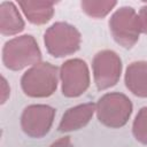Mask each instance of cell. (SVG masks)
<instances>
[{
	"mask_svg": "<svg viewBox=\"0 0 147 147\" xmlns=\"http://www.w3.org/2000/svg\"><path fill=\"white\" fill-rule=\"evenodd\" d=\"M49 147H72V142H71L70 137H63L54 141Z\"/></svg>",
	"mask_w": 147,
	"mask_h": 147,
	"instance_id": "e0dca14e",
	"label": "cell"
},
{
	"mask_svg": "<svg viewBox=\"0 0 147 147\" xmlns=\"http://www.w3.org/2000/svg\"><path fill=\"white\" fill-rule=\"evenodd\" d=\"M95 113L103 125L113 129L122 127L132 114V102L123 93H107L95 105Z\"/></svg>",
	"mask_w": 147,
	"mask_h": 147,
	"instance_id": "3957f363",
	"label": "cell"
},
{
	"mask_svg": "<svg viewBox=\"0 0 147 147\" xmlns=\"http://www.w3.org/2000/svg\"><path fill=\"white\" fill-rule=\"evenodd\" d=\"M41 60V52L36 39L30 34L15 37L8 40L2 49V62L10 70H21L34 65Z\"/></svg>",
	"mask_w": 147,
	"mask_h": 147,
	"instance_id": "6da1fadb",
	"label": "cell"
},
{
	"mask_svg": "<svg viewBox=\"0 0 147 147\" xmlns=\"http://www.w3.org/2000/svg\"><path fill=\"white\" fill-rule=\"evenodd\" d=\"M9 94H10L9 85L6 80V78L2 76L1 77V103H5L7 101V99L9 98Z\"/></svg>",
	"mask_w": 147,
	"mask_h": 147,
	"instance_id": "2e32d148",
	"label": "cell"
},
{
	"mask_svg": "<svg viewBox=\"0 0 147 147\" xmlns=\"http://www.w3.org/2000/svg\"><path fill=\"white\" fill-rule=\"evenodd\" d=\"M139 21H140V26H141V32L147 34V6H144L139 10Z\"/></svg>",
	"mask_w": 147,
	"mask_h": 147,
	"instance_id": "9a60e30c",
	"label": "cell"
},
{
	"mask_svg": "<svg viewBox=\"0 0 147 147\" xmlns=\"http://www.w3.org/2000/svg\"><path fill=\"white\" fill-rule=\"evenodd\" d=\"M24 29V21L10 1H3L0 5V32L3 36H13Z\"/></svg>",
	"mask_w": 147,
	"mask_h": 147,
	"instance_id": "8fae6325",
	"label": "cell"
},
{
	"mask_svg": "<svg viewBox=\"0 0 147 147\" xmlns=\"http://www.w3.org/2000/svg\"><path fill=\"white\" fill-rule=\"evenodd\" d=\"M94 83L99 91L107 90L117 84L122 72L121 57L110 49H105L95 54L93 62Z\"/></svg>",
	"mask_w": 147,
	"mask_h": 147,
	"instance_id": "8992f818",
	"label": "cell"
},
{
	"mask_svg": "<svg viewBox=\"0 0 147 147\" xmlns=\"http://www.w3.org/2000/svg\"><path fill=\"white\" fill-rule=\"evenodd\" d=\"M117 5L116 1H82L80 6L84 13L94 18H102L108 15L111 9Z\"/></svg>",
	"mask_w": 147,
	"mask_h": 147,
	"instance_id": "4fadbf2b",
	"label": "cell"
},
{
	"mask_svg": "<svg viewBox=\"0 0 147 147\" xmlns=\"http://www.w3.org/2000/svg\"><path fill=\"white\" fill-rule=\"evenodd\" d=\"M132 132L139 142L147 145V107H142L138 111L133 121Z\"/></svg>",
	"mask_w": 147,
	"mask_h": 147,
	"instance_id": "5bb4252c",
	"label": "cell"
},
{
	"mask_svg": "<svg viewBox=\"0 0 147 147\" xmlns=\"http://www.w3.org/2000/svg\"><path fill=\"white\" fill-rule=\"evenodd\" d=\"M55 109L47 105L28 106L21 116V126L25 134L31 138L46 136L54 121Z\"/></svg>",
	"mask_w": 147,
	"mask_h": 147,
	"instance_id": "ba28073f",
	"label": "cell"
},
{
	"mask_svg": "<svg viewBox=\"0 0 147 147\" xmlns=\"http://www.w3.org/2000/svg\"><path fill=\"white\" fill-rule=\"evenodd\" d=\"M62 93L68 98L82 95L90 86V72L85 61L71 59L65 61L60 69Z\"/></svg>",
	"mask_w": 147,
	"mask_h": 147,
	"instance_id": "52a82bcc",
	"label": "cell"
},
{
	"mask_svg": "<svg viewBox=\"0 0 147 147\" xmlns=\"http://www.w3.org/2000/svg\"><path fill=\"white\" fill-rule=\"evenodd\" d=\"M18 6L28 21L37 25L47 23L54 14L52 1H18Z\"/></svg>",
	"mask_w": 147,
	"mask_h": 147,
	"instance_id": "7c38bea8",
	"label": "cell"
},
{
	"mask_svg": "<svg viewBox=\"0 0 147 147\" xmlns=\"http://www.w3.org/2000/svg\"><path fill=\"white\" fill-rule=\"evenodd\" d=\"M125 85L130 92L140 98H147V62L136 61L125 71Z\"/></svg>",
	"mask_w": 147,
	"mask_h": 147,
	"instance_id": "30bf717a",
	"label": "cell"
},
{
	"mask_svg": "<svg viewBox=\"0 0 147 147\" xmlns=\"http://www.w3.org/2000/svg\"><path fill=\"white\" fill-rule=\"evenodd\" d=\"M44 42L51 55L54 57H63L79 49L80 33L74 25L56 22L46 30Z\"/></svg>",
	"mask_w": 147,
	"mask_h": 147,
	"instance_id": "277c9868",
	"label": "cell"
},
{
	"mask_svg": "<svg viewBox=\"0 0 147 147\" xmlns=\"http://www.w3.org/2000/svg\"><path fill=\"white\" fill-rule=\"evenodd\" d=\"M59 75L55 65L48 62H39L28 69L22 76V90L31 98H47L55 92Z\"/></svg>",
	"mask_w": 147,
	"mask_h": 147,
	"instance_id": "7a4b0ae2",
	"label": "cell"
},
{
	"mask_svg": "<svg viewBox=\"0 0 147 147\" xmlns=\"http://www.w3.org/2000/svg\"><path fill=\"white\" fill-rule=\"evenodd\" d=\"M113 38L124 48H131L139 39L141 26L139 16L132 7L117 9L109 21Z\"/></svg>",
	"mask_w": 147,
	"mask_h": 147,
	"instance_id": "5b68a950",
	"label": "cell"
},
{
	"mask_svg": "<svg viewBox=\"0 0 147 147\" xmlns=\"http://www.w3.org/2000/svg\"><path fill=\"white\" fill-rule=\"evenodd\" d=\"M94 113H95V105L92 102L83 103L69 108L62 116V119L59 124V131L69 132L84 127L91 121Z\"/></svg>",
	"mask_w": 147,
	"mask_h": 147,
	"instance_id": "9c48e42d",
	"label": "cell"
}]
</instances>
